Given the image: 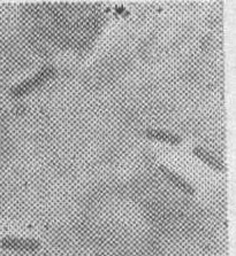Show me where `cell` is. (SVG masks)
Here are the masks:
<instances>
[{"mask_svg": "<svg viewBox=\"0 0 236 256\" xmlns=\"http://www.w3.org/2000/svg\"><path fill=\"white\" fill-rule=\"evenodd\" d=\"M56 74H57L56 68L52 67V66H48V67L43 68L37 74H35L34 76L29 77V78L25 80L20 84L11 88L10 96L12 98H17V99L28 96L29 93H32L33 91L36 90V88L45 84L48 80L53 78Z\"/></svg>", "mask_w": 236, "mask_h": 256, "instance_id": "obj_1", "label": "cell"}, {"mask_svg": "<svg viewBox=\"0 0 236 256\" xmlns=\"http://www.w3.org/2000/svg\"><path fill=\"white\" fill-rule=\"evenodd\" d=\"M0 246L4 250L15 252H35L41 247V242L32 238H20V236H6L0 240Z\"/></svg>", "mask_w": 236, "mask_h": 256, "instance_id": "obj_2", "label": "cell"}, {"mask_svg": "<svg viewBox=\"0 0 236 256\" xmlns=\"http://www.w3.org/2000/svg\"><path fill=\"white\" fill-rule=\"evenodd\" d=\"M159 170L160 172L164 174V176L167 178V180L171 182V183L182 191L183 193L188 196H193L196 193V190L193 188V186L189 183L188 180H185L182 176H180L179 174H176L175 172H173L172 169L167 168L165 166H159Z\"/></svg>", "mask_w": 236, "mask_h": 256, "instance_id": "obj_3", "label": "cell"}, {"mask_svg": "<svg viewBox=\"0 0 236 256\" xmlns=\"http://www.w3.org/2000/svg\"><path fill=\"white\" fill-rule=\"evenodd\" d=\"M192 154L208 166H211L212 169L216 170V172H226V166L223 164V162L220 160V158H215L214 155H212L210 152H207L206 150L202 148V147H195L192 150Z\"/></svg>", "mask_w": 236, "mask_h": 256, "instance_id": "obj_4", "label": "cell"}, {"mask_svg": "<svg viewBox=\"0 0 236 256\" xmlns=\"http://www.w3.org/2000/svg\"><path fill=\"white\" fill-rule=\"evenodd\" d=\"M145 137L149 139H153V140H158L160 142L169 144V145L173 146H177L182 142V139H181L180 136L168 132V131L165 130H148L145 132Z\"/></svg>", "mask_w": 236, "mask_h": 256, "instance_id": "obj_5", "label": "cell"}]
</instances>
